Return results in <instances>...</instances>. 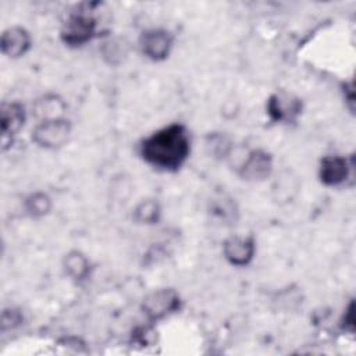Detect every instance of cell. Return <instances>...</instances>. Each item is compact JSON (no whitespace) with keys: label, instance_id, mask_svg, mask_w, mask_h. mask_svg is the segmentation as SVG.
Segmentation results:
<instances>
[{"label":"cell","instance_id":"9a60e30c","mask_svg":"<svg viewBox=\"0 0 356 356\" xmlns=\"http://www.w3.org/2000/svg\"><path fill=\"white\" fill-rule=\"evenodd\" d=\"M132 222L140 227H154L163 218V206L156 197L140 199L131 211Z\"/></svg>","mask_w":356,"mask_h":356},{"label":"cell","instance_id":"7a4b0ae2","mask_svg":"<svg viewBox=\"0 0 356 356\" xmlns=\"http://www.w3.org/2000/svg\"><path fill=\"white\" fill-rule=\"evenodd\" d=\"M100 11H103L100 1L76 3L70 8L60 26L61 43L70 49H79L102 36Z\"/></svg>","mask_w":356,"mask_h":356},{"label":"cell","instance_id":"5b68a950","mask_svg":"<svg viewBox=\"0 0 356 356\" xmlns=\"http://www.w3.org/2000/svg\"><path fill=\"white\" fill-rule=\"evenodd\" d=\"M72 135V122L67 117L38 121L31 132L35 146L42 150H58L64 147Z\"/></svg>","mask_w":356,"mask_h":356},{"label":"cell","instance_id":"7c38bea8","mask_svg":"<svg viewBox=\"0 0 356 356\" xmlns=\"http://www.w3.org/2000/svg\"><path fill=\"white\" fill-rule=\"evenodd\" d=\"M61 268L70 281L82 285L90 280L95 266L85 252L81 249H70L63 256Z\"/></svg>","mask_w":356,"mask_h":356},{"label":"cell","instance_id":"ba28073f","mask_svg":"<svg viewBox=\"0 0 356 356\" xmlns=\"http://www.w3.org/2000/svg\"><path fill=\"white\" fill-rule=\"evenodd\" d=\"M175 44V35L164 26H150L140 32L138 38L139 53L152 63L165 61Z\"/></svg>","mask_w":356,"mask_h":356},{"label":"cell","instance_id":"52a82bcc","mask_svg":"<svg viewBox=\"0 0 356 356\" xmlns=\"http://www.w3.org/2000/svg\"><path fill=\"white\" fill-rule=\"evenodd\" d=\"M274 172V156L264 147L248 149L235 163V174L250 184L267 181Z\"/></svg>","mask_w":356,"mask_h":356},{"label":"cell","instance_id":"d6986e66","mask_svg":"<svg viewBox=\"0 0 356 356\" xmlns=\"http://www.w3.org/2000/svg\"><path fill=\"white\" fill-rule=\"evenodd\" d=\"M154 327H156V324H152L147 321L145 325L136 327L131 334V342L135 345H140V346L152 345L154 341V337H156Z\"/></svg>","mask_w":356,"mask_h":356},{"label":"cell","instance_id":"44dd1931","mask_svg":"<svg viewBox=\"0 0 356 356\" xmlns=\"http://www.w3.org/2000/svg\"><path fill=\"white\" fill-rule=\"evenodd\" d=\"M341 95H342V100L345 102V107L349 110V113L353 114V110H355V85H353V81L342 82Z\"/></svg>","mask_w":356,"mask_h":356},{"label":"cell","instance_id":"277c9868","mask_svg":"<svg viewBox=\"0 0 356 356\" xmlns=\"http://www.w3.org/2000/svg\"><path fill=\"white\" fill-rule=\"evenodd\" d=\"M182 305V298L175 288L163 286L153 289L143 298L140 303V312L147 323L157 324L179 313Z\"/></svg>","mask_w":356,"mask_h":356},{"label":"cell","instance_id":"5bb4252c","mask_svg":"<svg viewBox=\"0 0 356 356\" xmlns=\"http://www.w3.org/2000/svg\"><path fill=\"white\" fill-rule=\"evenodd\" d=\"M67 103L57 93H44L39 96L32 104V114L38 121L67 117Z\"/></svg>","mask_w":356,"mask_h":356},{"label":"cell","instance_id":"8fae6325","mask_svg":"<svg viewBox=\"0 0 356 356\" xmlns=\"http://www.w3.org/2000/svg\"><path fill=\"white\" fill-rule=\"evenodd\" d=\"M33 39L31 32L21 25L6 28L0 36L1 54L10 60H18L29 53Z\"/></svg>","mask_w":356,"mask_h":356},{"label":"cell","instance_id":"6da1fadb","mask_svg":"<svg viewBox=\"0 0 356 356\" xmlns=\"http://www.w3.org/2000/svg\"><path fill=\"white\" fill-rule=\"evenodd\" d=\"M192 143V134L185 124L170 122L140 138L136 154L152 170L175 174L188 163Z\"/></svg>","mask_w":356,"mask_h":356},{"label":"cell","instance_id":"9c48e42d","mask_svg":"<svg viewBox=\"0 0 356 356\" xmlns=\"http://www.w3.org/2000/svg\"><path fill=\"white\" fill-rule=\"evenodd\" d=\"M257 253V241L250 234H234L221 243V254L224 260L236 268L250 266Z\"/></svg>","mask_w":356,"mask_h":356},{"label":"cell","instance_id":"e0dca14e","mask_svg":"<svg viewBox=\"0 0 356 356\" xmlns=\"http://www.w3.org/2000/svg\"><path fill=\"white\" fill-rule=\"evenodd\" d=\"M204 147L209 156L218 161H229L235 153L234 139L225 132H210L204 139Z\"/></svg>","mask_w":356,"mask_h":356},{"label":"cell","instance_id":"8992f818","mask_svg":"<svg viewBox=\"0 0 356 356\" xmlns=\"http://www.w3.org/2000/svg\"><path fill=\"white\" fill-rule=\"evenodd\" d=\"M264 110L270 122L277 125H292L298 122L303 114L305 104L298 95L280 89L266 99Z\"/></svg>","mask_w":356,"mask_h":356},{"label":"cell","instance_id":"4fadbf2b","mask_svg":"<svg viewBox=\"0 0 356 356\" xmlns=\"http://www.w3.org/2000/svg\"><path fill=\"white\" fill-rule=\"evenodd\" d=\"M207 213L222 225H232L238 221L239 207L235 199L227 192H216L207 202Z\"/></svg>","mask_w":356,"mask_h":356},{"label":"cell","instance_id":"ffe728a7","mask_svg":"<svg viewBox=\"0 0 356 356\" xmlns=\"http://www.w3.org/2000/svg\"><path fill=\"white\" fill-rule=\"evenodd\" d=\"M339 328L343 332L353 334L355 332V302L353 299L349 300V303L345 306L342 316L339 318Z\"/></svg>","mask_w":356,"mask_h":356},{"label":"cell","instance_id":"2e32d148","mask_svg":"<svg viewBox=\"0 0 356 356\" xmlns=\"http://www.w3.org/2000/svg\"><path fill=\"white\" fill-rule=\"evenodd\" d=\"M22 213L32 220H42L53 210V197L44 191H33L22 199Z\"/></svg>","mask_w":356,"mask_h":356},{"label":"cell","instance_id":"30bf717a","mask_svg":"<svg viewBox=\"0 0 356 356\" xmlns=\"http://www.w3.org/2000/svg\"><path fill=\"white\" fill-rule=\"evenodd\" d=\"M28 110L24 103L18 100L3 102L0 108V128H1V139L3 147L6 149L7 142H13L14 138L21 132L26 120H28Z\"/></svg>","mask_w":356,"mask_h":356},{"label":"cell","instance_id":"ac0fdd59","mask_svg":"<svg viewBox=\"0 0 356 356\" xmlns=\"http://www.w3.org/2000/svg\"><path fill=\"white\" fill-rule=\"evenodd\" d=\"M24 323V313L21 312V309L17 307H7L1 312V331H11L18 328L19 325H22Z\"/></svg>","mask_w":356,"mask_h":356},{"label":"cell","instance_id":"3957f363","mask_svg":"<svg viewBox=\"0 0 356 356\" xmlns=\"http://www.w3.org/2000/svg\"><path fill=\"white\" fill-rule=\"evenodd\" d=\"M355 159L348 154H325L317 165L318 182L328 189H338L353 184Z\"/></svg>","mask_w":356,"mask_h":356}]
</instances>
